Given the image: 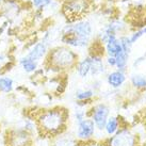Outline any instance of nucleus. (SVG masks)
I'll use <instances>...</instances> for the list:
<instances>
[{
  "instance_id": "obj_20",
  "label": "nucleus",
  "mask_w": 146,
  "mask_h": 146,
  "mask_svg": "<svg viewBox=\"0 0 146 146\" xmlns=\"http://www.w3.org/2000/svg\"><path fill=\"white\" fill-rule=\"evenodd\" d=\"M118 127H119V119H118V117H116V116H109L108 121L106 123L105 129L104 130L107 132V134L113 135L119 129Z\"/></svg>"
},
{
  "instance_id": "obj_16",
  "label": "nucleus",
  "mask_w": 146,
  "mask_h": 146,
  "mask_svg": "<svg viewBox=\"0 0 146 146\" xmlns=\"http://www.w3.org/2000/svg\"><path fill=\"white\" fill-rule=\"evenodd\" d=\"M18 64L21 67V69L24 70L25 73L27 74H34L38 69V62L33 61L30 58H28L26 54L21 57L18 59Z\"/></svg>"
},
{
  "instance_id": "obj_23",
  "label": "nucleus",
  "mask_w": 146,
  "mask_h": 146,
  "mask_svg": "<svg viewBox=\"0 0 146 146\" xmlns=\"http://www.w3.org/2000/svg\"><path fill=\"white\" fill-rule=\"evenodd\" d=\"M118 38H119V42H121V45H122L123 51H125V52H127L128 54H130V53H131V50H132V47H133V44L130 41L129 34L124 33L122 35H119Z\"/></svg>"
},
{
  "instance_id": "obj_9",
  "label": "nucleus",
  "mask_w": 146,
  "mask_h": 146,
  "mask_svg": "<svg viewBox=\"0 0 146 146\" xmlns=\"http://www.w3.org/2000/svg\"><path fill=\"white\" fill-rule=\"evenodd\" d=\"M105 146H135V138L128 129H119L107 141Z\"/></svg>"
},
{
  "instance_id": "obj_17",
  "label": "nucleus",
  "mask_w": 146,
  "mask_h": 146,
  "mask_svg": "<svg viewBox=\"0 0 146 146\" xmlns=\"http://www.w3.org/2000/svg\"><path fill=\"white\" fill-rule=\"evenodd\" d=\"M96 92L93 89H79L75 93V99L78 102V104H89L92 102V99L95 97Z\"/></svg>"
},
{
  "instance_id": "obj_15",
  "label": "nucleus",
  "mask_w": 146,
  "mask_h": 146,
  "mask_svg": "<svg viewBox=\"0 0 146 146\" xmlns=\"http://www.w3.org/2000/svg\"><path fill=\"white\" fill-rule=\"evenodd\" d=\"M80 142L78 139H75L73 137H67V135H58L51 139V144L50 146H80Z\"/></svg>"
},
{
  "instance_id": "obj_8",
  "label": "nucleus",
  "mask_w": 146,
  "mask_h": 146,
  "mask_svg": "<svg viewBox=\"0 0 146 146\" xmlns=\"http://www.w3.org/2000/svg\"><path fill=\"white\" fill-rule=\"evenodd\" d=\"M88 115L94 122L95 127L99 131H102L105 129L106 123H107V121H108V118L110 116L109 106L106 105L105 102H98V104L94 105L91 108Z\"/></svg>"
},
{
  "instance_id": "obj_27",
  "label": "nucleus",
  "mask_w": 146,
  "mask_h": 146,
  "mask_svg": "<svg viewBox=\"0 0 146 146\" xmlns=\"http://www.w3.org/2000/svg\"><path fill=\"white\" fill-rule=\"evenodd\" d=\"M105 63L107 65V67H115L116 61H115V57H111V56H107L105 58Z\"/></svg>"
},
{
  "instance_id": "obj_31",
  "label": "nucleus",
  "mask_w": 146,
  "mask_h": 146,
  "mask_svg": "<svg viewBox=\"0 0 146 146\" xmlns=\"http://www.w3.org/2000/svg\"><path fill=\"white\" fill-rule=\"evenodd\" d=\"M144 97H145V99H146V93H145V95H144Z\"/></svg>"
},
{
  "instance_id": "obj_29",
  "label": "nucleus",
  "mask_w": 146,
  "mask_h": 146,
  "mask_svg": "<svg viewBox=\"0 0 146 146\" xmlns=\"http://www.w3.org/2000/svg\"><path fill=\"white\" fill-rule=\"evenodd\" d=\"M141 29H142L143 33H144V35H145V34H146V25H144L143 27H141Z\"/></svg>"
},
{
  "instance_id": "obj_6",
  "label": "nucleus",
  "mask_w": 146,
  "mask_h": 146,
  "mask_svg": "<svg viewBox=\"0 0 146 146\" xmlns=\"http://www.w3.org/2000/svg\"><path fill=\"white\" fill-rule=\"evenodd\" d=\"M127 26L122 19L119 18H112L100 30V32L97 35V41L100 44L105 45L107 40L111 35H122L126 32Z\"/></svg>"
},
{
  "instance_id": "obj_22",
  "label": "nucleus",
  "mask_w": 146,
  "mask_h": 146,
  "mask_svg": "<svg viewBox=\"0 0 146 146\" xmlns=\"http://www.w3.org/2000/svg\"><path fill=\"white\" fill-rule=\"evenodd\" d=\"M53 1L54 0H31L30 5L32 9H34V11L44 12L52 4Z\"/></svg>"
},
{
  "instance_id": "obj_25",
  "label": "nucleus",
  "mask_w": 146,
  "mask_h": 146,
  "mask_svg": "<svg viewBox=\"0 0 146 146\" xmlns=\"http://www.w3.org/2000/svg\"><path fill=\"white\" fill-rule=\"evenodd\" d=\"M88 113H89V112H86V111H84V110H77V111L75 112V117H76L77 123L81 122V121H83L84 118L89 117Z\"/></svg>"
},
{
  "instance_id": "obj_10",
  "label": "nucleus",
  "mask_w": 146,
  "mask_h": 146,
  "mask_svg": "<svg viewBox=\"0 0 146 146\" xmlns=\"http://www.w3.org/2000/svg\"><path fill=\"white\" fill-rule=\"evenodd\" d=\"M50 48L51 47L47 43L43 42L42 40H38V41L34 42L33 44L30 45V47H28L26 56L33 61H36L40 63L41 61H44L46 59Z\"/></svg>"
},
{
  "instance_id": "obj_7",
  "label": "nucleus",
  "mask_w": 146,
  "mask_h": 146,
  "mask_svg": "<svg viewBox=\"0 0 146 146\" xmlns=\"http://www.w3.org/2000/svg\"><path fill=\"white\" fill-rule=\"evenodd\" d=\"M27 3L29 2H26L24 0H3V3L0 9V15L5 21L12 23L14 19L21 16Z\"/></svg>"
},
{
  "instance_id": "obj_1",
  "label": "nucleus",
  "mask_w": 146,
  "mask_h": 146,
  "mask_svg": "<svg viewBox=\"0 0 146 146\" xmlns=\"http://www.w3.org/2000/svg\"><path fill=\"white\" fill-rule=\"evenodd\" d=\"M29 116L35 121L37 126V135L41 138L53 139L64 134L69 117L68 110L64 107H53L49 109H41L30 113Z\"/></svg>"
},
{
  "instance_id": "obj_11",
  "label": "nucleus",
  "mask_w": 146,
  "mask_h": 146,
  "mask_svg": "<svg viewBox=\"0 0 146 146\" xmlns=\"http://www.w3.org/2000/svg\"><path fill=\"white\" fill-rule=\"evenodd\" d=\"M77 133L76 137L79 141H89L90 139L93 138V135L95 134V124L90 117L84 118L83 121L77 123Z\"/></svg>"
},
{
  "instance_id": "obj_21",
  "label": "nucleus",
  "mask_w": 146,
  "mask_h": 146,
  "mask_svg": "<svg viewBox=\"0 0 146 146\" xmlns=\"http://www.w3.org/2000/svg\"><path fill=\"white\" fill-rule=\"evenodd\" d=\"M131 85L137 90H145L146 89V77L141 74H134L130 78Z\"/></svg>"
},
{
  "instance_id": "obj_19",
  "label": "nucleus",
  "mask_w": 146,
  "mask_h": 146,
  "mask_svg": "<svg viewBox=\"0 0 146 146\" xmlns=\"http://www.w3.org/2000/svg\"><path fill=\"white\" fill-rule=\"evenodd\" d=\"M129 57L130 54H128L125 51H121V52L115 56V67L118 70H122V72H126L127 66H128V62H129Z\"/></svg>"
},
{
  "instance_id": "obj_34",
  "label": "nucleus",
  "mask_w": 146,
  "mask_h": 146,
  "mask_svg": "<svg viewBox=\"0 0 146 146\" xmlns=\"http://www.w3.org/2000/svg\"><path fill=\"white\" fill-rule=\"evenodd\" d=\"M145 119H146V117H145Z\"/></svg>"
},
{
  "instance_id": "obj_18",
  "label": "nucleus",
  "mask_w": 146,
  "mask_h": 146,
  "mask_svg": "<svg viewBox=\"0 0 146 146\" xmlns=\"http://www.w3.org/2000/svg\"><path fill=\"white\" fill-rule=\"evenodd\" d=\"M14 79L10 76L0 74V93L9 94L14 90Z\"/></svg>"
},
{
  "instance_id": "obj_32",
  "label": "nucleus",
  "mask_w": 146,
  "mask_h": 146,
  "mask_svg": "<svg viewBox=\"0 0 146 146\" xmlns=\"http://www.w3.org/2000/svg\"><path fill=\"white\" fill-rule=\"evenodd\" d=\"M91 146H98V145H91Z\"/></svg>"
},
{
  "instance_id": "obj_13",
  "label": "nucleus",
  "mask_w": 146,
  "mask_h": 146,
  "mask_svg": "<svg viewBox=\"0 0 146 146\" xmlns=\"http://www.w3.org/2000/svg\"><path fill=\"white\" fill-rule=\"evenodd\" d=\"M104 51L107 56L115 57L116 54L123 51L122 45L118 38V35H111L104 45Z\"/></svg>"
},
{
  "instance_id": "obj_5",
  "label": "nucleus",
  "mask_w": 146,
  "mask_h": 146,
  "mask_svg": "<svg viewBox=\"0 0 146 146\" xmlns=\"http://www.w3.org/2000/svg\"><path fill=\"white\" fill-rule=\"evenodd\" d=\"M33 140L34 137L23 127L8 129L4 135L5 146H32Z\"/></svg>"
},
{
  "instance_id": "obj_4",
  "label": "nucleus",
  "mask_w": 146,
  "mask_h": 146,
  "mask_svg": "<svg viewBox=\"0 0 146 146\" xmlns=\"http://www.w3.org/2000/svg\"><path fill=\"white\" fill-rule=\"evenodd\" d=\"M60 32L70 33L78 37H81V38L91 42H93L94 38L93 24L86 17L79 19V21H73V23H66V25L60 30Z\"/></svg>"
},
{
  "instance_id": "obj_2",
  "label": "nucleus",
  "mask_w": 146,
  "mask_h": 146,
  "mask_svg": "<svg viewBox=\"0 0 146 146\" xmlns=\"http://www.w3.org/2000/svg\"><path fill=\"white\" fill-rule=\"evenodd\" d=\"M78 61V53L70 47L62 44L49 49L48 54L44 60V68L56 73L67 72L75 68Z\"/></svg>"
},
{
  "instance_id": "obj_24",
  "label": "nucleus",
  "mask_w": 146,
  "mask_h": 146,
  "mask_svg": "<svg viewBox=\"0 0 146 146\" xmlns=\"http://www.w3.org/2000/svg\"><path fill=\"white\" fill-rule=\"evenodd\" d=\"M144 36V33H143L142 29H137V30H134V31H132V32L129 34V37H130V41H131V43L132 44H135V43H138L142 37Z\"/></svg>"
},
{
  "instance_id": "obj_3",
  "label": "nucleus",
  "mask_w": 146,
  "mask_h": 146,
  "mask_svg": "<svg viewBox=\"0 0 146 146\" xmlns=\"http://www.w3.org/2000/svg\"><path fill=\"white\" fill-rule=\"evenodd\" d=\"M92 8L93 0H62L60 12L67 23H73L85 18Z\"/></svg>"
},
{
  "instance_id": "obj_28",
  "label": "nucleus",
  "mask_w": 146,
  "mask_h": 146,
  "mask_svg": "<svg viewBox=\"0 0 146 146\" xmlns=\"http://www.w3.org/2000/svg\"><path fill=\"white\" fill-rule=\"evenodd\" d=\"M10 61V60H9ZM8 57L4 54V53L0 52V72L2 70V68L4 67V65L8 63Z\"/></svg>"
},
{
  "instance_id": "obj_14",
  "label": "nucleus",
  "mask_w": 146,
  "mask_h": 146,
  "mask_svg": "<svg viewBox=\"0 0 146 146\" xmlns=\"http://www.w3.org/2000/svg\"><path fill=\"white\" fill-rule=\"evenodd\" d=\"M91 65H92V58L90 54L85 56L83 59H79L77 65H76V72L80 78H88L91 73Z\"/></svg>"
},
{
  "instance_id": "obj_12",
  "label": "nucleus",
  "mask_w": 146,
  "mask_h": 146,
  "mask_svg": "<svg viewBox=\"0 0 146 146\" xmlns=\"http://www.w3.org/2000/svg\"><path fill=\"white\" fill-rule=\"evenodd\" d=\"M126 74L125 72H122V70H118V69H115V70H112L110 72L107 77H106V80H107V83L109 85L111 89H119L122 88L124 83L126 82Z\"/></svg>"
},
{
  "instance_id": "obj_30",
  "label": "nucleus",
  "mask_w": 146,
  "mask_h": 146,
  "mask_svg": "<svg viewBox=\"0 0 146 146\" xmlns=\"http://www.w3.org/2000/svg\"><path fill=\"white\" fill-rule=\"evenodd\" d=\"M3 3V0H0V9H1V5Z\"/></svg>"
},
{
  "instance_id": "obj_26",
  "label": "nucleus",
  "mask_w": 146,
  "mask_h": 146,
  "mask_svg": "<svg viewBox=\"0 0 146 146\" xmlns=\"http://www.w3.org/2000/svg\"><path fill=\"white\" fill-rule=\"evenodd\" d=\"M146 61V51L143 54H141L140 57L138 58H135L134 59V61H133V67L135 68V67H138V66H140V65L142 64V63H144V62Z\"/></svg>"
},
{
  "instance_id": "obj_33",
  "label": "nucleus",
  "mask_w": 146,
  "mask_h": 146,
  "mask_svg": "<svg viewBox=\"0 0 146 146\" xmlns=\"http://www.w3.org/2000/svg\"><path fill=\"white\" fill-rule=\"evenodd\" d=\"M60 1H62V0H60Z\"/></svg>"
}]
</instances>
